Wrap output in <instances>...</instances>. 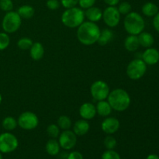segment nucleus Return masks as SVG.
I'll return each instance as SVG.
<instances>
[{
	"instance_id": "nucleus-8",
	"label": "nucleus",
	"mask_w": 159,
	"mask_h": 159,
	"mask_svg": "<svg viewBox=\"0 0 159 159\" xmlns=\"http://www.w3.org/2000/svg\"><path fill=\"white\" fill-rule=\"evenodd\" d=\"M18 125L25 130H32L37 128L39 124V119L33 112L26 111L22 113L17 120Z\"/></svg>"
},
{
	"instance_id": "nucleus-28",
	"label": "nucleus",
	"mask_w": 159,
	"mask_h": 159,
	"mask_svg": "<svg viewBox=\"0 0 159 159\" xmlns=\"http://www.w3.org/2000/svg\"><path fill=\"white\" fill-rule=\"evenodd\" d=\"M47 133L51 138H57L60 135V128L56 124H51L47 128Z\"/></svg>"
},
{
	"instance_id": "nucleus-16",
	"label": "nucleus",
	"mask_w": 159,
	"mask_h": 159,
	"mask_svg": "<svg viewBox=\"0 0 159 159\" xmlns=\"http://www.w3.org/2000/svg\"><path fill=\"white\" fill-rule=\"evenodd\" d=\"M85 16L88 19L89 21L96 23L102 18V11L99 8L92 6L89 9H86L85 12Z\"/></svg>"
},
{
	"instance_id": "nucleus-2",
	"label": "nucleus",
	"mask_w": 159,
	"mask_h": 159,
	"mask_svg": "<svg viewBox=\"0 0 159 159\" xmlns=\"http://www.w3.org/2000/svg\"><path fill=\"white\" fill-rule=\"evenodd\" d=\"M107 101L113 110L123 112L129 108L131 99L130 95L126 90L123 89H116L110 92Z\"/></svg>"
},
{
	"instance_id": "nucleus-24",
	"label": "nucleus",
	"mask_w": 159,
	"mask_h": 159,
	"mask_svg": "<svg viewBox=\"0 0 159 159\" xmlns=\"http://www.w3.org/2000/svg\"><path fill=\"white\" fill-rule=\"evenodd\" d=\"M143 14L148 17H154L159 12V9L156 4L153 2H146L144 6H142Z\"/></svg>"
},
{
	"instance_id": "nucleus-19",
	"label": "nucleus",
	"mask_w": 159,
	"mask_h": 159,
	"mask_svg": "<svg viewBox=\"0 0 159 159\" xmlns=\"http://www.w3.org/2000/svg\"><path fill=\"white\" fill-rule=\"evenodd\" d=\"M124 47L126 50L130 52H134L139 48L140 43L138 40V37L137 35H130L127 36L124 40Z\"/></svg>"
},
{
	"instance_id": "nucleus-18",
	"label": "nucleus",
	"mask_w": 159,
	"mask_h": 159,
	"mask_svg": "<svg viewBox=\"0 0 159 159\" xmlns=\"http://www.w3.org/2000/svg\"><path fill=\"white\" fill-rule=\"evenodd\" d=\"M96 113H98L99 116H102V117H107V116H110V113H112V110H113L108 101L106 100L98 101L96 106Z\"/></svg>"
},
{
	"instance_id": "nucleus-1",
	"label": "nucleus",
	"mask_w": 159,
	"mask_h": 159,
	"mask_svg": "<svg viewBox=\"0 0 159 159\" xmlns=\"http://www.w3.org/2000/svg\"><path fill=\"white\" fill-rule=\"evenodd\" d=\"M100 29L96 23L84 21L77 30V38L81 43L90 46L98 41Z\"/></svg>"
},
{
	"instance_id": "nucleus-15",
	"label": "nucleus",
	"mask_w": 159,
	"mask_h": 159,
	"mask_svg": "<svg viewBox=\"0 0 159 159\" xmlns=\"http://www.w3.org/2000/svg\"><path fill=\"white\" fill-rule=\"evenodd\" d=\"M90 129V124L86 120H77L73 125V132L76 136H84L89 132Z\"/></svg>"
},
{
	"instance_id": "nucleus-25",
	"label": "nucleus",
	"mask_w": 159,
	"mask_h": 159,
	"mask_svg": "<svg viewBox=\"0 0 159 159\" xmlns=\"http://www.w3.org/2000/svg\"><path fill=\"white\" fill-rule=\"evenodd\" d=\"M2 125L6 131H12L16 128L18 123H17L16 120L12 116H6V118L3 119Z\"/></svg>"
},
{
	"instance_id": "nucleus-12",
	"label": "nucleus",
	"mask_w": 159,
	"mask_h": 159,
	"mask_svg": "<svg viewBox=\"0 0 159 159\" xmlns=\"http://www.w3.org/2000/svg\"><path fill=\"white\" fill-rule=\"evenodd\" d=\"M119 120L115 117H106L101 124L102 130L107 134H113L120 128Z\"/></svg>"
},
{
	"instance_id": "nucleus-32",
	"label": "nucleus",
	"mask_w": 159,
	"mask_h": 159,
	"mask_svg": "<svg viewBox=\"0 0 159 159\" xmlns=\"http://www.w3.org/2000/svg\"><path fill=\"white\" fill-rule=\"evenodd\" d=\"M0 9L4 12H10L13 9L12 0H0Z\"/></svg>"
},
{
	"instance_id": "nucleus-14",
	"label": "nucleus",
	"mask_w": 159,
	"mask_h": 159,
	"mask_svg": "<svg viewBox=\"0 0 159 159\" xmlns=\"http://www.w3.org/2000/svg\"><path fill=\"white\" fill-rule=\"evenodd\" d=\"M79 115L84 120H92L96 116V106L91 102H85L79 108Z\"/></svg>"
},
{
	"instance_id": "nucleus-41",
	"label": "nucleus",
	"mask_w": 159,
	"mask_h": 159,
	"mask_svg": "<svg viewBox=\"0 0 159 159\" xmlns=\"http://www.w3.org/2000/svg\"><path fill=\"white\" fill-rule=\"evenodd\" d=\"M2 101V95L0 94V104H1Z\"/></svg>"
},
{
	"instance_id": "nucleus-40",
	"label": "nucleus",
	"mask_w": 159,
	"mask_h": 159,
	"mask_svg": "<svg viewBox=\"0 0 159 159\" xmlns=\"http://www.w3.org/2000/svg\"><path fill=\"white\" fill-rule=\"evenodd\" d=\"M146 159H159V156L158 155H155V154H151V155H149L147 157Z\"/></svg>"
},
{
	"instance_id": "nucleus-4",
	"label": "nucleus",
	"mask_w": 159,
	"mask_h": 159,
	"mask_svg": "<svg viewBox=\"0 0 159 159\" xmlns=\"http://www.w3.org/2000/svg\"><path fill=\"white\" fill-rule=\"evenodd\" d=\"M85 17V12L81 8L75 6L66 9L62 13L61 22L68 28H78L84 22Z\"/></svg>"
},
{
	"instance_id": "nucleus-6",
	"label": "nucleus",
	"mask_w": 159,
	"mask_h": 159,
	"mask_svg": "<svg viewBox=\"0 0 159 159\" xmlns=\"http://www.w3.org/2000/svg\"><path fill=\"white\" fill-rule=\"evenodd\" d=\"M147 65L141 58H136L131 61L127 67V76L132 80H138L145 75Z\"/></svg>"
},
{
	"instance_id": "nucleus-27",
	"label": "nucleus",
	"mask_w": 159,
	"mask_h": 159,
	"mask_svg": "<svg viewBox=\"0 0 159 159\" xmlns=\"http://www.w3.org/2000/svg\"><path fill=\"white\" fill-rule=\"evenodd\" d=\"M33 43H34V42L30 38H29V37H23V38L20 39L18 40L17 46L20 50L26 51V50H30Z\"/></svg>"
},
{
	"instance_id": "nucleus-9",
	"label": "nucleus",
	"mask_w": 159,
	"mask_h": 159,
	"mask_svg": "<svg viewBox=\"0 0 159 159\" xmlns=\"http://www.w3.org/2000/svg\"><path fill=\"white\" fill-rule=\"evenodd\" d=\"M110 87L107 82L98 80L93 82L90 87V93L93 99L97 101L105 100L110 94Z\"/></svg>"
},
{
	"instance_id": "nucleus-33",
	"label": "nucleus",
	"mask_w": 159,
	"mask_h": 159,
	"mask_svg": "<svg viewBox=\"0 0 159 159\" xmlns=\"http://www.w3.org/2000/svg\"><path fill=\"white\" fill-rule=\"evenodd\" d=\"M102 159H121L119 154L114 150H107L102 155Z\"/></svg>"
},
{
	"instance_id": "nucleus-34",
	"label": "nucleus",
	"mask_w": 159,
	"mask_h": 159,
	"mask_svg": "<svg viewBox=\"0 0 159 159\" xmlns=\"http://www.w3.org/2000/svg\"><path fill=\"white\" fill-rule=\"evenodd\" d=\"M96 0H79V5L81 9H86L89 8L94 6Z\"/></svg>"
},
{
	"instance_id": "nucleus-3",
	"label": "nucleus",
	"mask_w": 159,
	"mask_h": 159,
	"mask_svg": "<svg viewBox=\"0 0 159 159\" xmlns=\"http://www.w3.org/2000/svg\"><path fill=\"white\" fill-rule=\"evenodd\" d=\"M124 29L130 35H137L143 32L145 28L144 18L136 12H130L126 15L124 21Z\"/></svg>"
},
{
	"instance_id": "nucleus-38",
	"label": "nucleus",
	"mask_w": 159,
	"mask_h": 159,
	"mask_svg": "<svg viewBox=\"0 0 159 159\" xmlns=\"http://www.w3.org/2000/svg\"><path fill=\"white\" fill-rule=\"evenodd\" d=\"M153 26L155 30L159 33V12L153 18Z\"/></svg>"
},
{
	"instance_id": "nucleus-17",
	"label": "nucleus",
	"mask_w": 159,
	"mask_h": 159,
	"mask_svg": "<svg viewBox=\"0 0 159 159\" xmlns=\"http://www.w3.org/2000/svg\"><path fill=\"white\" fill-rule=\"evenodd\" d=\"M30 54L34 61H40L44 54V48L40 42H35L30 48Z\"/></svg>"
},
{
	"instance_id": "nucleus-10",
	"label": "nucleus",
	"mask_w": 159,
	"mask_h": 159,
	"mask_svg": "<svg viewBox=\"0 0 159 159\" xmlns=\"http://www.w3.org/2000/svg\"><path fill=\"white\" fill-rule=\"evenodd\" d=\"M102 20L110 27H115L120 21V13L116 6H108L102 12Z\"/></svg>"
},
{
	"instance_id": "nucleus-5",
	"label": "nucleus",
	"mask_w": 159,
	"mask_h": 159,
	"mask_svg": "<svg viewBox=\"0 0 159 159\" xmlns=\"http://www.w3.org/2000/svg\"><path fill=\"white\" fill-rule=\"evenodd\" d=\"M22 23V18L17 12L10 11L6 12L2 22V29L6 34H12L20 29Z\"/></svg>"
},
{
	"instance_id": "nucleus-7",
	"label": "nucleus",
	"mask_w": 159,
	"mask_h": 159,
	"mask_svg": "<svg viewBox=\"0 0 159 159\" xmlns=\"http://www.w3.org/2000/svg\"><path fill=\"white\" fill-rule=\"evenodd\" d=\"M19 146L16 137L12 134L5 132L0 134V152L2 154H9L13 152Z\"/></svg>"
},
{
	"instance_id": "nucleus-21",
	"label": "nucleus",
	"mask_w": 159,
	"mask_h": 159,
	"mask_svg": "<svg viewBox=\"0 0 159 159\" xmlns=\"http://www.w3.org/2000/svg\"><path fill=\"white\" fill-rule=\"evenodd\" d=\"M61 146L59 144L58 141L55 138H51L47 142L46 146H45V150L48 155L51 156H55L60 152Z\"/></svg>"
},
{
	"instance_id": "nucleus-39",
	"label": "nucleus",
	"mask_w": 159,
	"mask_h": 159,
	"mask_svg": "<svg viewBox=\"0 0 159 159\" xmlns=\"http://www.w3.org/2000/svg\"><path fill=\"white\" fill-rule=\"evenodd\" d=\"M104 2L108 6H116L119 3L120 0H103Z\"/></svg>"
},
{
	"instance_id": "nucleus-22",
	"label": "nucleus",
	"mask_w": 159,
	"mask_h": 159,
	"mask_svg": "<svg viewBox=\"0 0 159 159\" xmlns=\"http://www.w3.org/2000/svg\"><path fill=\"white\" fill-rule=\"evenodd\" d=\"M17 13L20 15L22 19L24 20H29L31 19L35 14V9L33 6L30 5H23L18 9Z\"/></svg>"
},
{
	"instance_id": "nucleus-13",
	"label": "nucleus",
	"mask_w": 159,
	"mask_h": 159,
	"mask_svg": "<svg viewBox=\"0 0 159 159\" xmlns=\"http://www.w3.org/2000/svg\"><path fill=\"white\" fill-rule=\"evenodd\" d=\"M142 60L147 65H155L159 61V51L156 48H147L142 54Z\"/></svg>"
},
{
	"instance_id": "nucleus-23",
	"label": "nucleus",
	"mask_w": 159,
	"mask_h": 159,
	"mask_svg": "<svg viewBox=\"0 0 159 159\" xmlns=\"http://www.w3.org/2000/svg\"><path fill=\"white\" fill-rule=\"evenodd\" d=\"M113 38V33L111 30L106 28L102 30H100V34H99V39H98V43L102 46L107 45V43H110Z\"/></svg>"
},
{
	"instance_id": "nucleus-30",
	"label": "nucleus",
	"mask_w": 159,
	"mask_h": 159,
	"mask_svg": "<svg viewBox=\"0 0 159 159\" xmlns=\"http://www.w3.org/2000/svg\"><path fill=\"white\" fill-rule=\"evenodd\" d=\"M10 43V38L9 35L5 33H0V51L6 49Z\"/></svg>"
},
{
	"instance_id": "nucleus-42",
	"label": "nucleus",
	"mask_w": 159,
	"mask_h": 159,
	"mask_svg": "<svg viewBox=\"0 0 159 159\" xmlns=\"http://www.w3.org/2000/svg\"><path fill=\"white\" fill-rule=\"evenodd\" d=\"M0 159H2V155L1 152H0Z\"/></svg>"
},
{
	"instance_id": "nucleus-35",
	"label": "nucleus",
	"mask_w": 159,
	"mask_h": 159,
	"mask_svg": "<svg viewBox=\"0 0 159 159\" xmlns=\"http://www.w3.org/2000/svg\"><path fill=\"white\" fill-rule=\"evenodd\" d=\"M61 4L65 9L75 7L79 4V0H61Z\"/></svg>"
},
{
	"instance_id": "nucleus-26",
	"label": "nucleus",
	"mask_w": 159,
	"mask_h": 159,
	"mask_svg": "<svg viewBox=\"0 0 159 159\" xmlns=\"http://www.w3.org/2000/svg\"><path fill=\"white\" fill-rule=\"evenodd\" d=\"M57 126L59 127V128L63 130H70L72 126V122L68 116L62 115V116H59L57 119Z\"/></svg>"
},
{
	"instance_id": "nucleus-29",
	"label": "nucleus",
	"mask_w": 159,
	"mask_h": 159,
	"mask_svg": "<svg viewBox=\"0 0 159 159\" xmlns=\"http://www.w3.org/2000/svg\"><path fill=\"white\" fill-rule=\"evenodd\" d=\"M103 144L107 150H113L116 146V140L114 137L111 136V134H109L104 139Z\"/></svg>"
},
{
	"instance_id": "nucleus-11",
	"label": "nucleus",
	"mask_w": 159,
	"mask_h": 159,
	"mask_svg": "<svg viewBox=\"0 0 159 159\" xmlns=\"http://www.w3.org/2000/svg\"><path fill=\"white\" fill-rule=\"evenodd\" d=\"M58 142L64 150H71L77 143V136L73 130H63L58 137Z\"/></svg>"
},
{
	"instance_id": "nucleus-37",
	"label": "nucleus",
	"mask_w": 159,
	"mask_h": 159,
	"mask_svg": "<svg viewBox=\"0 0 159 159\" xmlns=\"http://www.w3.org/2000/svg\"><path fill=\"white\" fill-rule=\"evenodd\" d=\"M67 159H83V155L79 152H72L68 154Z\"/></svg>"
},
{
	"instance_id": "nucleus-36",
	"label": "nucleus",
	"mask_w": 159,
	"mask_h": 159,
	"mask_svg": "<svg viewBox=\"0 0 159 159\" xmlns=\"http://www.w3.org/2000/svg\"><path fill=\"white\" fill-rule=\"evenodd\" d=\"M46 6L51 10H56L60 7V2L58 0H48Z\"/></svg>"
},
{
	"instance_id": "nucleus-31",
	"label": "nucleus",
	"mask_w": 159,
	"mask_h": 159,
	"mask_svg": "<svg viewBox=\"0 0 159 159\" xmlns=\"http://www.w3.org/2000/svg\"><path fill=\"white\" fill-rule=\"evenodd\" d=\"M118 11L120 15H127L129 12H131V5L127 2H123L118 6Z\"/></svg>"
},
{
	"instance_id": "nucleus-20",
	"label": "nucleus",
	"mask_w": 159,
	"mask_h": 159,
	"mask_svg": "<svg viewBox=\"0 0 159 159\" xmlns=\"http://www.w3.org/2000/svg\"><path fill=\"white\" fill-rule=\"evenodd\" d=\"M138 40H139L140 46L144 48H152L155 42V39L152 34L148 32H141L138 35Z\"/></svg>"
}]
</instances>
